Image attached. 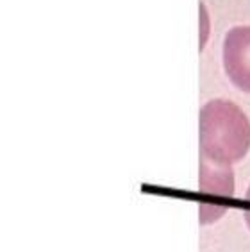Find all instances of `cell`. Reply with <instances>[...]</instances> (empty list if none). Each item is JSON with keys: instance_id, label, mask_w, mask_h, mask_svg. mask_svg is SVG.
I'll use <instances>...</instances> for the list:
<instances>
[{"instance_id": "obj_3", "label": "cell", "mask_w": 250, "mask_h": 252, "mask_svg": "<svg viewBox=\"0 0 250 252\" xmlns=\"http://www.w3.org/2000/svg\"><path fill=\"white\" fill-rule=\"evenodd\" d=\"M223 68L241 92L250 93V25L232 27L223 41Z\"/></svg>"}, {"instance_id": "obj_2", "label": "cell", "mask_w": 250, "mask_h": 252, "mask_svg": "<svg viewBox=\"0 0 250 252\" xmlns=\"http://www.w3.org/2000/svg\"><path fill=\"white\" fill-rule=\"evenodd\" d=\"M234 170L231 165H220L200 156V223L221 219L229 211L227 200L234 197Z\"/></svg>"}, {"instance_id": "obj_1", "label": "cell", "mask_w": 250, "mask_h": 252, "mask_svg": "<svg viewBox=\"0 0 250 252\" xmlns=\"http://www.w3.org/2000/svg\"><path fill=\"white\" fill-rule=\"evenodd\" d=\"M250 151V120L238 104L225 98L209 100L200 111V156L232 165Z\"/></svg>"}, {"instance_id": "obj_4", "label": "cell", "mask_w": 250, "mask_h": 252, "mask_svg": "<svg viewBox=\"0 0 250 252\" xmlns=\"http://www.w3.org/2000/svg\"><path fill=\"white\" fill-rule=\"evenodd\" d=\"M245 200L250 204V186L247 188V193H245ZM245 222H247V225H249V229H250V206L245 209Z\"/></svg>"}]
</instances>
